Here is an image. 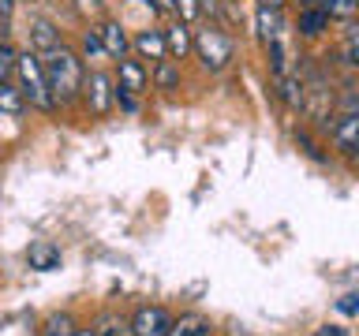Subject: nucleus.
<instances>
[{"label": "nucleus", "instance_id": "1", "mask_svg": "<svg viewBox=\"0 0 359 336\" xmlns=\"http://www.w3.org/2000/svg\"><path fill=\"white\" fill-rule=\"evenodd\" d=\"M41 60H45V75H49V90L56 97V108H72L75 101H83V86H86V71H90L83 56L72 52L67 45H56Z\"/></svg>", "mask_w": 359, "mask_h": 336}, {"label": "nucleus", "instance_id": "2", "mask_svg": "<svg viewBox=\"0 0 359 336\" xmlns=\"http://www.w3.org/2000/svg\"><path fill=\"white\" fill-rule=\"evenodd\" d=\"M15 83H19V90H22V97H27L30 108H38V112H53L56 108V97H53V90H49V75H45L41 52H34V49H22L19 52Z\"/></svg>", "mask_w": 359, "mask_h": 336}, {"label": "nucleus", "instance_id": "3", "mask_svg": "<svg viewBox=\"0 0 359 336\" xmlns=\"http://www.w3.org/2000/svg\"><path fill=\"white\" fill-rule=\"evenodd\" d=\"M195 60H198L202 71L221 75L224 67L236 60L232 34H224V27H217V22H206L202 30H195Z\"/></svg>", "mask_w": 359, "mask_h": 336}, {"label": "nucleus", "instance_id": "4", "mask_svg": "<svg viewBox=\"0 0 359 336\" xmlns=\"http://www.w3.org/2000/svg\"><path fill=\"white\" fill-rule=\"evenodd\" d=\"M83 105L90 116H109L112 105H116V75L101 71H86V86H83Z\"/></svg>", "mask_w": 359, "mask_h": 336}, {"label": "nucleus", "instance_id": "5", "mask_svg": "<svg viewBox=\"0 0 359 336\" xmlns=\"http://www.w3.org/2000/svg\"><path fill=\"white\" fill-rule=\"evenodd\" d=\"M172 321H176V318H172L165 307L146 302V307H139V310L131 314V336H168Z\"/></svg>", "mask_w": 359, "mask_h": 336}, {"label": "nucleus", "instance_id": "6", "mask_svg": "<svg viewBox=\"0 0 359 336\" xmlns=\"http://www.w3.org/2000/svg\"><path fill=\"white\" fill-rule=\"evenodd\" d=\"M131 52L146 64H157V60H168V41H165V27H150V30H139L131 38Z\"/></svg>", "mask_w": 359, "mask_h": 336}, {"label": "nucleus", "instance_id": "7", "mask_svg": "<svg viewBox=\"0 0 359 336\" xmlns=\"http://www.w3.org/2000/svg\"><path fill=\"white\" fill-rule=\"evenodd\" d=\"M116 86L131 90V94H146V86H150V67H146V60H139V56H123V60H116Z\"/></svg>", "mask_w": 359, "mask_h": 336}, {"label": "nucleus", "instance_id": "8", "mask_svg": "<svg viewBox=\"0 0 359 336\" xmlns=\"http://www.w3.org/2000/svg\"><path fill=\"white\" fill-rule=\"evenodd\" d=\"M165 41H168V56L172 60H187V56H195V30H191V22L184 19H172L165 27Z\"/></svg>", "mask_w": 359, "mask_h": 336}, {"label": "nucleus", "instance_id": "9", "mask_svg": "<svg viewBox=\"0 0 359 336\" xmlns=\"http://www.w3.org/2000/svg\"><path fill=\"white\" fill-rule=\"evenodd\" d=\"M150 83H154V90H161V94H176L180 86H184V71H180V60H157L154 67H150Z\"/></svg>", "mask_w": 359, "mask_h": 336}, {"label": "nucleus", "instance_id": "10", "mask_svg": "<svg viewBox=\"0 0 359 336\" xmlns=\"http://www.w3.org/2000/svg\"><path fill=\"white\" fill-rule=\"evenodd\" d=\"M330 139H333L337 150L352 153L355 142H359V112H344V116H337L333 127H330Z\"/></svg>", "mask_w": 359, "mask_h": 336}, {"label": "nucleus", "instance_id": "11", "mask_svg": "<svg viewBox=\"0 0 359 336\" xmlns=\"http://www.w3.org/2000/svg\"><path fill=\"white\" fill-rule=\"evenodd\" d=\"M97 30H101V41H105V49H109L112 60H123V56H131V34L123 30L116 19H105Z\"/></svg>", "mask_w": 359, "mask_h": 336}, {"label": "nucleus", "instance_id": "12", "mask_svg": "<svg viewBox=\"0 0 359 336\" xmlns=\"http://www.w3.org/2000/svg\"><path fill=\"white\" fill-rule=\"evenodd\" d=\"M330 22H333V19L325 15L322 8H303L299 15H296V34H299L303 41H318L322 34L330 30Z\"/></svg>", "mask_w": 359, "mask_h": 336}, {"label": "nucleus", "instance_id": "13", "mask_svg": "<svg viewBox=\"0 0 359 336\" xmlns=\"http://www.w3.org/2000/svg\"><path fill=\"white\" fill-rule=\"evenodd\" d=\"M255 27H258V38L266 45L269 41H280L285 38V15H280V8H255Z\"/></svg>", "mask_w": 359, "mask_h": 336}, {"label": "nucleus", "instance_id": "14", "mask_svg": "<svg viewBox=\"0 0 359 336\" xmlns=\"http://www.w3.org/2000/svg\"><path fill=\"white\" fill-rule=\"evenodd\" d=\"M27 265H30V269H38V273H53V269H60V246L49 243V239L30 243V251H27Z\"/></svg>", "mask_w": 359, "mask_h": 336}, {"label": "nucleus", "instance_id": "15", "mask_svg": "<svg viewBox=\"0 0 359 336\" xmlns=\"http://www.w3.org/2000/svg\"><path fill=\"white\" fill-rule=\"evenodd\" d=\"M79 56L86 60V67L90 64H101V60H112L109 56V49H105V41H101V30L97 27H86L83 34H79Z\"/></svg>", "mask_w": 359, "mask_h": 336}, {"label": "nucleus", "instance_id": "16", "mask_svg": "<svg viewBox=\"0 0 359 336\" xmlns=\"http://www.w3.org/2000/svg\"><path fill=\"white\" fill-rule=\"evenodd\" d=\"M56 45H60V30H56L49 19H34L30 22V49L45 56V52H53Z\"/></svg>", "mask_w": 359, "mask_h": 336}, {"label": "nucleus", "instance_id": "17", "mask_svg": "<svg viewBox=\"0 0 359 336\" xmlns=\"http://www.w3.org/2000/svg\"><path fill=\"white\" fill-rule=\"evenodd\" d=\"M0 112H4V116H11V120L27 112V97H22L19 83H0Z\"/></svg>", "mask_w": 359, "mask_h": 336}, {"label": "nucleus", "instance_id": "18", "mask_svg": "<svg viewBox=\"0 0 359 336\" xmlns=\"http://www.w3.org/2000/svg\"><path fill=\"white\" fill-rule=\"evenodd\" d=\"M168 336H210V321L202 314H180L172 321V329H168Z\"/></svg>", "mask_w": 359, "mask_h": 336}, {"label": "nucleus", "instance_id": "19", "mask_svg": "<svg viewBox=\"0 0 359 336\" xmlns=\"http://www.w3.org/2000/svg\"><path fill=\"white\" fill-rule=\"evenodd\" d=\"M94 332H97V336H131V318L105 310V314L94 321Z\"/></svg>", "mask_w": 359, "mask_h": 336}, {"label": "nucleus", "instance_id": "20", "mask_svg": "<svg viewBox=\"0 0 359 336\" xmlns=\"http://www.w3.org/2000/svg\"><path fill=\"white\" fill-rule=\"evenodd\" d=\"M333 22H355L359 19V0H322L318 4Z\"/></svg>", "mask_w": 359, "mask_h": 336}, {"label": "nucleus", "instance_id": "21", "mask_svg": "<svg viewBox=\"0 0 359 336\" xmlns=\"http://www.w3.org/2000/svg\"><path fill=\"white\" fill-rule=\"evenodd\" d=\"M79 332V325H75V318L67 310H56V314H49L45 318V325H41V336H75Z\"/></svg>", "mask_w": 359, "mask_h": 336}, {"label": "nucleus", "instance_id": "22", "mask_svg": "<svg viewBox=\"0 0 359 336\" xmlns=\"http://www.w3.org/2000/svg\"><path fill=\"white\" fill-rule=\"evenodd\" d=\"M341 56L344 64H352L359 71V19L355 22H344V34H341Z\"/></svg>", "mask_w": 359, "mask_h": 336}, {"label": "nucleus", "instance_id": "23", "mask_svg": "<svg viewBox=\"0 0 359 336\" xmlns=\"http://www.w3.org/2000/svg\"><path fill=\"white\" fill-rule=\"evenodd\" d=\"M15 64H19V52L11 49V45H4V49H0V83H11V78H15Z\"/></svg>", "mask_w": 359, "mask_h": 336}, {"label": "nucleus", "instance_id": "24", "mask_svg": "<svg viewBox=\"0 0 359 336\" xmlns=\"http://www.w3.org/2000/svg\"><path fill=\"white\" fill-rule=\"evenodd\" d=\"M202 15V0H176V19L195 22Z\"/></svg>", "mask_w": 359, "mask_h": 336}, {"label": "nucleus", "instance_id": "25", "mask_svg": "<svg viewBox=\"0 0 359 336\" xmlns=\"http://www.w3.org/2000/svg\"><path fill=\"white\" fill-rule=\"evenodd\" d=\"M116 105H120V112H128V116H135L142 105H139V94H131V90H123V86H116Z\"/></svg>", "mask_w": 359, "mask_h": 336}, {"label": "nucleus", "instance_id": "26", "mask_svg": "<svg viewBox=\"0 0 359 336\" xmlns=\"http://www.w3.org/2000/svg\"><path fill=\"white\" fill-rule=\"evenodd\" d=\"M337 310H341V314H359V295H355V291H352V295H344L341 302H337Z\"/></svg>", "mask_w": 359, "mask_h": 336}, {"label": "nucleus", "instance_id": "27", "mask_svg": "<svg viewBox=\"0 0 359 336\" xmlns=\"http://www.w3.org/2000/svg\"><path fill=\"white\" fill-rule=\"evenodd\" d=\"M314 336H348V329H341V325H322V329H314Z\"/></svg>", "mask_w": 359, "mask_h": 336}, {"label": "nucleus", "instance_id": "28", "mask_svg": "<svg viewBox=\"0 0 359 336\" xmlns=\"http://www.w3.org/2000/svg\"><path fill=\"white\" fill-rule=\"evenodd\" d=\"M11 19H0V49H4V45H11V27H8Z\"/></svg>", "mask_w": 359, "mask_h": 336}, {"label": "nucleus", "instance_id": "29", "mask_svg": "<svg viewBox=\"0 0 359 336\" xmlns=\"http://www.w3.org/2000/svg\"><path fill=\"white\" fill-rule=\"evenodd\" d=\"M15 15V0H0V19H11Z\"/></svg>", "mask_w": 359, "mask_h": 336}, {"label": "nucleus", "instance_id": "30", "mask_svg": "<svg viewBox=\"0 0 359 336\" xmlns=\"http://www.w3.org/2000/svg\"><path fill=\"white\" fill-rule=\"evenodd\" d=\"M255 8H285V0H255Z\"/></svg>", "mask_w": 359, "mask_h": 336}, {"label": "nucleus", "instance_id": "31", "mask_svg": "<svg viewBox=\"0 0 359 336\" xmlns=\"http://www.w3.org/2000/svg\"><path fill=\"white\" fill-rule=\"evenodd\" d=\"M292 4H296V11H303V8H318L322 0H292Z\"/></svg>", "mask_w": 359, "mask_h": 336}, {"label": "nucleus", "instance_id": "32", "mask_svg": "<svg viewBox=\"0 0 359 336\" xmlns=\"http://www.w3.org/2000/svg\"><path fill=\"white\" fill-rule=\"evenodd\" d=\"M75 336H97V332H94V325H90V329H79Z\"/></svg>", "mask_w": 359, "mask_h": 336}, {"label": "nucleus", "instance_id": "33", "mask_svg": "<svg viewBox=\"0 0 359 336\" xmlns=\"http://www.w3.org/2000/svg\"><path fill=\"white\" fill-rule=\"evenodd\" d=\"M352 105H355L352 112H359V78H355V101H352Z\"/></svg>", "mask_w": 359, "mask_h": 336}, {"label": "nucleus", "instance_id": "34", "mask_svg": "<svg viewBox=\"0 0 359 336\" xmlns=\"http://www.w3.org/2000/svg\"><path fill=\"white\" fill-rule=\"evenodd\" d=\"M352 157H355V161H359V142H355V150H352Z\"/></svg>", "mask_w": 359, "mask_h": 336}]
</instances>
